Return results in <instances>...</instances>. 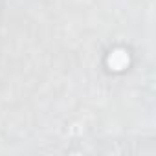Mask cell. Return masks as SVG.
<instances>
[{"instance_id":"1","label":"cell","mask_w":156,"mask_h":156,"mask_svg":"<svg viewBox=\"0 0 156 156\" xmlns=\"http://www.w3.org/2000/svg\"><path fill=\"white\" fill-rule=\"evenodd\" d=\"M108 62L114 70H121L127 62H129V57L125 55V51H114L110 57H108Z\"/></svg>"}]
</instances>
